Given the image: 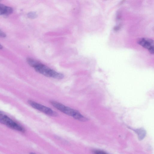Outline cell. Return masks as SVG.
<instances>
[{
  "label": "cell",
  "mask_w": 154,
  "mask_h": 154,
  "mask_svg": "<svg viewBox=\"0 0 154 154\" xmlns=\"http://www.w3.org/2000/svg\"><path fill=\"white\" fill-rule=\"evenodd\" d=\"M29 104L33 108L51 116H57L58 114L51 109L32 100L28 101Z\"/></svg>",
  "instance_id": "277c9868"
},
{
  "label": "cell",
  "mask_w": 154,
  "mask_h": 154,
  "mask_svg": "<svg viewBox=\"0 0 154 154\" xmlns=\"http://www.w3.org/2000/svg\"><path fill=\"white\" fill-rule=\"evenodd\" d=\"M33 67L36 71L47 77L57 79H61L64 77V75L62 74L57 72L38 61Z\"/></svg>",
  "instance_id": "7a4b0ae2"
},
{
  "label": "cell",
  "mask_w": 154,
  "mask_h": 154,
  "mask_svg": "<svg viewBox=\"0 0 154 154\" xmlns=\"http://www.w3.org/2000/svg\"><path fill=\"white\" fill-rule=\"evenodd\" d=\"M135 131L137 133L139 140H143L146 136V131L143 128L137 129Z\"/></svg>",
  "instance_id": "52a82bcc"
},
{
  "label": "cell",
  "mask_w": 154,
  "mask_h": 154,
  "mask_svg": "<svg viewBox=\"0 0 154 154\" xmlns=\"http://www.w3.org/2000/svg\"><path fill=\"white\" fill-rule=\"evenodd\" d=\"M3 48V47L0 44V49H2Z\"/></svg>",
  "instance_id": "7c38bea8"
},
{
  "label": "cell",
  "mask_w": 154,
  "mask_h": 154,
  "mask_svg": "<svg viewBox=\"0 0 154 154\" xmlns=\"http://www.w3.org/2000/svg\"><path fill=\"white\" fill-rule=\"evenodd\" d=\"M92 152L94 154H108L105 152L100 150H94Z\"/></svg>",
  "instance_id": "9c48e42d"
},
{
  "label": "cell",
  "mask_w": 154,
  "mask_h": 154,
  "mask_svg": "<svg viewBox=\"0 0 154 154\" xmlns=\"http://www.w3.org/2000/svg\"><path fill=\"white\" fill-rule=\"evenodd\" d=\"M13 11L12 8L0 4V15H8L11 14Z\"/></svg>",
  "instance_id": "8992f818"
},
{
  "label": "cell",
  "mask_w": 154,
  "mask_h": 154,
  "mask_svg": "<svg viewBox=\"0 0 154 154\" xmlns=\"http://www.w3.org/2000/svg\"><path fill=\"white\" fill-rule=\"evenodd\" d=\"M50 103L53 107L63 113L71 116L74 119L82 122L88 120L86 117L81 114L78 111L64 105L57 101L51 100Z\"/></svg>",
  "instance_id": "6da1fadb"
},
{
  "label": "cell",
  "mask_w": 154,
  "mask_h": 154,
  "mask_svg": "<svg viewBox=\"0 0 154 154\" xmlns=\"http://www.w3.org/2000/svg\"><path fill=\"white\" fill-rule=\"evenodd\" d=\"M29 154H37L36 153H35L33 152H30L29 153Z\"/></svg>",
  "instance_id": "8fae6325"
},
{
  "label": "cell",
  "mask_w": 154,
  "mask_h": 154,
  "mask_svg": "<svg viewBox=\"0 0 154 154\" xmlns=\"http://www.w3.org/2000/svg\"><path fill=\"white\" fill-rule=\"evenodd\" d=\"M0 123L14 130L23 133L25 132V129L23 127L1 112Z\"/></svg>",
  "instance_id": "3957f363"
},
{
  "label": "cell",
  "mask_w": 154,
  "mask_h": 154,
  "mask_svg": "<svg viewBox=\"0 0 154 154\" xmlns=\"http://www.w3.org/2000/svg\"><path fill=\"white\" fill-rule=\"evenodd\" d=\"M138 43L143 48L148 49L152 54H154V41L150 38H140Z\"/></svg>",
  "instance_id": "5b68a950"
},
{
  "label": "cell",
  "mask_w": 154,
  "mask_h": 154,
  "mask_svg": "<svg viewBox=\"0 0 154 154\" xmlns=\"http://www.w3.org/2000/svg\"><path fill=\"white\" fill-rule=\"evenodd\" d=\"M6 35L2 31L0 30V37L4 38L5 37Z\"/></svg>",
  "instance_id": "30bf717a"
},
{
  "label": "cell",
  "mask_w": 154,
  "mask_h": 154,
  "mask_svg": "<svg viewBox=\"0 0 154 154\" xmlns=\"http://www.w3.org/2000/svg\"><path fill=\"white\" fill-rule=\"evenodd\" d=\"M27 16L28 17L31 18H35L37 17V14L35 12H30L27 14Z\"/></svg>",
  "instance_id": "ba28073f"
}]
</instances>
